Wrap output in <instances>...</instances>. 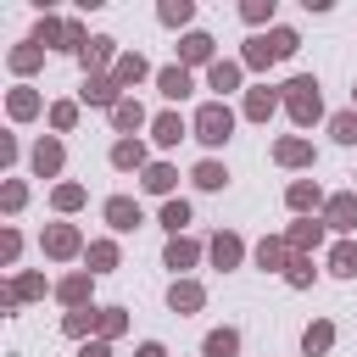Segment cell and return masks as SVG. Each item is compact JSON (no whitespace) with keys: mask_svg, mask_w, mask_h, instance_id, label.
Returning a JSON list of instances; mask_svg holds the SVG:
<instances>
[{"mask_svg":"<svg viewBox=\"0 0 357 357\" xmlns=\"http://www.w3.org/2000/svg\"><path fill=\"white\" fill-rule=\"evenodd\" d=\"M329 223H335V229H351V223H357V201H351V195H335V201H329Z\"/></svg>","mask_w":357,"mask_h":357,"instance_id":"277c9868","label":"cell"},{"mask_svg":"<svg viewBox=\"0 0 357 357\" xmlns=\"http://www.w3.org/2000/svg\"><path fill=\"white\" fill-rule=\"evenodd\" d=\"M139 73H145V61H139V56H128V61L117 67V78H139Z\"/></svg>","mask_w":357,"mask_h":357,"instance_id":"f1b7e54d","label":"cell"},{"mask_svg":"<svg viewBox=\"0 0 357 357\" xmlns=\"http://www.w3.org/2000/svg\"><path fill=\"white\" fill-rule=\"evenodd\" d=\"M234 351H240L234 329H218V335H206V357H234Z\"/></svg>","mask_w":357,"mask_h":357,"instance_id":"52a82bcc","label":"cell"},{"mask_svg":"<svg viewBox=\"0 0 357 357\" xmlns=\"http://www.w3.org/2000/svg\"><path fill=\"white\" fill-rule=\"evenodd\" d=\"M190 262H195V245L190 240H173L167 245V268H190Z\"/></svg>","mask_w":357,"mask_h":357,"instance_id":"7c38bea8","label":"cell"},{"mask_svg":"<svg viewBox=\"0 0 357 357\" xmlns=\"http://www.w3.org/2000/svg\"><path fill=\"white\" fill-rule=\"evenodd\" d=\"M139 156H145V151H139L134 139H123V145L112 151V162H117V167H139Z\"/></svg>","mask_w":357,"mask_h":357,"instance_id":"9a60e30c","label":"cell"},{"mask_svg":"<svg viewBox=\"0 0 357 357\" xmlns=\"http://www.w3.org/2000/svg\"><path fill=\"white\" fill-rule=\"evenodd\" d=\"M162 95H167V100L190 95V73H184V67H167V73H162Z\"/></svg>","mask_w":357,"mask_h":357,"instance_id":"5b68a950","label":"cell"},{"mask_svg":"<svg viewBox=\"0 0 357 357\" xmlns=\"http://www.w3.org/2000/svg\"><path fill=\"white\" fill-rule=\"evenodd\" d=\"M329 268H335V273H357V245H335Z\"/></svg>","mask_w":357,"mask_h":357,"instance_id":"4fadbf2b","label":"cell"},{"mask_svg":"<svg viewBox=\"0 0 357 357\" xmlns=\"http://www.w3.org/2000/svg\"><path fill=\"white\" fill-rule=\"evenodd\" d=\"M223 178H229V173H223L218 162H201V167H195V184H201V190H218Z\"/></svg>","mask_w":357,"mask_h":357,"instance_id":"8fae6325","label":"cell"},{"mask_svg":"<svg viewBox=\"0 0 357 357\" xmlns=\"http://www.w3.org/2000/svg\"><path fill=\"white\" fill-rule=\"evenodd\" d=\"M284 89H290L284 100H290V112H296V123H312V117H318V84H312V78H290Z\"/></svg>","mask_w":357,"mask_h":357,"instance_id":"3957f363","label":"cell"},{"mask_svg":"<svg viewBox=\"0 0 357 357\" xmlns=\"http://www.w3.org/2000/svg\"><path fill=\"white\" fill-rule=\"evenodd\" d=\"M173 307H184V312L201 307V290H195V284H173Z\"/></svg>","mask_w":357,"mask_h":357,"instance_id":"44dd1931","label":"cell"},{"mask_svg":"<svg viewBox=\"0 0 357 357\" xmlns=\"http://www.w3.org/2000/svg\"><path fill=\"white\" fill-rule=\"evenodd\" d=\"M290 245H318V223H296L290 229Z\"/></svg>","mask_w":357,"mask_h":357,"instance_id":"603a6c76","label":"cell"},{"mask_svg":"<svg viewBox=\"0 0 357 357\" xmlns=\"http://www.w3.org/2000/svg\"><path fill=\"white\" fill-rule=\"evenodd\" d=\"M329 128H335V139H346V145L357 139V117H351V112H340V117H335Z\"/></svg>","mask_w":357,"mask_h":357,"instance_id":"7402d4cb","label":"cell"},{"mask_svg":"<svg viewBox=\"0 0 357 357\" xmlns=\"http://www.w3.org/2000/svg\"><path fill=\"white\" fill-rule=\"evenodd\" d=\"M290 50H296V33H290V28H273L268 39H251L245 61H251V67H262V61H279V56H290Z\"/></svg>","mask_w":357,"mask_h":357,"instance_id":"6da1fadb","label":"cell"},{"mask_svg":"<svg viewBox=\"0 0 357 357\" xmlns=\"http://www.w3.org/2000/svg\"><path fill=\"white\" fill-rule=\"evenodd\" d=\"M279 162H307V145H301V139H284V145H279Z\"/></svg>","mask_w":357,"mask_h":357,"instance_id":"cb8c5ba5","label":"cell"},{"mask_svg":"<svg viewBox=\"0 0 357 357\" xmlns=\"http://www.w3.org/2000/svg\"><path fill=\"white\" fill-rule=\"evenodd\" d=\"M89 262H95V268H112V262H117V251H112V245H95V251H89Z\"/></svg>","mask_w":357,"mask_h":357,"instance_id":"83f0119b","label":"cell"},{"mask_svg":"<svg viewBox=\"0 0 357 357\" xmlns=\"http://www.w3.org/2000/svg\"><path fill=\"white\" fill-rule=\"evenodd\" d=\"M324 346H329V324H312L307 329V351H324Z\"/></svg>","mask_w":357,"mask_h":357,"instance_id":"d4e9b609","label":"cell"},{"mask_svg":"<svg viewBox=\"0 0 357 357\" xmlns=\"http://www.w3.org/2000/svg\"><path fill=\"white\" fill-rule=\"evenodd\" d=\"M206 56H212V39L206 33H190L184 39V61H206Z\"/></svg>","mask_w":357,"mask_h":357,"instance_id":"9c48e42d","label":"cell"},{"mask_svg":"<svg viewBox=\"0 0 357 357\" xmlns=\"http://www.w3.org/2000/svg\"><path fill=\"white\" fill-rule=\"evenodd\" d=\"M112 117H117V128H134V123H139L145 112H139L134 100H117V112H112Z\"/></svg>","mask_w":357,"mask_h":357,"instance_id":"ac0fdd59","label":"cell"},{"mask_svg":"<svg viewBox=\"0 0 357 357\" xmlns=\"http://www.w3.org/2000/svg\"><path fill=\"white\" fill-rule=\"evenodd\" d=\"M33 162H39V167H45V173H50V167H56V162H61V151H56V145H39V151H33Z\"/></svg>","mask_w":357,"mask_h":357,"instance_id":"484cf974","label":"cell"},{"mask_svg":"<svg viewBox=\"0 0 357 357\" xmlns=\"http://www.w3.org/2000/svg\"><path fill=\"white\" fill-rule=\"evenodd\" d=\"M45 245H50L56 257H67V251H73L78 240H73V229H50V240H45Z\"/></svg>","mask_w":357,"mask_h":357,"instance_id":"ffe728a7","label":"cell"},{"mask_svg":"<svg viewBox=\"0 0 357 357\" xmlns=\"http://www.w3.org/2000/svg\"><path fill=\"white\" fill-rule=\"evenodd\" d=\"M245 112H251V117H268V112H273V95H268V89H251Z\"/></svg>","mask_w":357,"mask_h":357,"instance_id":"e0dca14e","label":"cell"},{"mask_svg":"<svg viewBox=\"0 0 357 357\" xmlns=\"http://www.w3.org/2000/svg\"><path fill=\"white\" fill-rule=\"evenodd\" d=\"M229 128H234V117H229V106H223V100L201 106V117H195V134H201L206 145H223V139H229Z\"/></svg>","mask_w":357,"mask_h":357,"instance_id":"7a4b0ae2","label":"cell"},{"mask_svg":"<svg viewBox=\"0 0 357 357\" xmlns=\"http://www.w3.org/2000/svg\"><path fill=\"white\" fill-rule=\"evenodd\" d=\"M139 357H162V346H145V351H139Z\"/></svg>","mask_w":357,"mask_h":357,"instance_id":"f546056e","label":"cell"},{"mask_svg":"<svg viewBox=\"0 0 357 357\" xmlns=\"http://www.w3.org/2000/svg\"><path fill=\"white\" fill-rule=\"evenodd\" d=\"M178 134H184L178 117H156V139H162V145H178Z\"/></svg>","mask_w":357,"mask_h":357,"instance_id":"5bb4252c","label":"cell"},{"mask_svg":"<svg viewBox=\"0 0 357 357\" xmlns=\"http://www.w3.org/2000/svg\"><path fill=\"white\" fill-rule=\"evenodd\" d=\"M212 257H218V268L240 262V240H234V234H218V240H212Z\"/></svg>","mask_w":357,"mask_h":357,"instance_id":"ba28073f","label":"cell"},{"mask_svg":"<svg viewBox=\"0 0 357 357\" xmlns=\"http://www.w3.org/2000/svg\"><path fill=\"white\" fill-rule=\"evenodd\" d=\"M145 190H156V195L173 190V167H151V173H145Z\"/></svg>","mask_w":357,"mask_h":357,"instance_id":"d6986e66","label":"cell"},{"mask_svg":"<svg viewBox=\"0 0 357 357\" xmlns=\"http://www.w3.org/2000/svg\"><path fill=\"white\" fill-rule=\"evenodd\" d=\"M106 218H112V223H117V229H134V223H139V206H134V201H123V195H117V201H112V206H106Z\"/></svg>","mask_w":357,"mask_h":357,"instance_id":"8992f818","label":"cell"},{"mask_svg":"<svg viewBox=\"0 0 357 357\" xmlns=\"http://www.w3.org/2000/svg\"><path fill=\"white\" fill-rule=\"evenodd\" d=\"M162 223H167V229H184V223H190V206H184V201H167V206H162Z\"/></svg>","mask_w":357,"mask_h":357,"instance_id":"2e32d148","label":"cell"},{"mask_svg":"<svg viewBox=\"0 0 357 357\" xmlns=\"http://www.w3.org/2000/svg\"><path fill=\"white\" fill-rule=\"evenodd\" d=\"M234 84H240V67L234 61H218L212 67V89H234Z\"/></svg>","mask_w":357,"mask_h":357,"instance_id":"30bf717a","label":"cell"},{"mask_svg":"<svg viewBox=\"0 0 357 357\" xmlns=\"http://www.w3.org/2000/svg\"><path fill=\"white\" fill-rule=\"evenodd\" d=\"M312 201H318L312 184H296V190H290V206H312Z\"/></svg>","mask_w":357,"mask_h":357,"instance_id":"4316f807","label":"cell"}]
</instances>
